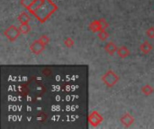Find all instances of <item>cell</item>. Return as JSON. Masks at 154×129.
I'll return each mask as SVG.
<instances>
[{"label":"cell","mask_w":154,"mask_h":129,"mask_svg":"<svg viewBox=\"0 0 154 129\" xmlns=\"http://www.w3.org/2000/svg\"><path fill=\"white\" fill-rule=\"evenodd\" d=\"M88 123L90 124L91 127L97 128L104 121V118L99 112H97V110H94L88 115Z\"/></svg>","instance_id":"4"},{"label":"cell","mask_w":154,"mask_h":129,"mask_svg":"<svg viewBox=\"0 0 154 129\" xmlns=\"http://www.w3.org/2000/svg\"><path fill=\"white\" fill-rule=\"evenodd\" d=\"M117 48H118L116 47V45L113 41H109L108 43H106V46H105V48H104L105 51H106V54H108L109 56L115 55V53L117 51Z\"/></svg>","instance_id":"7"},{"label":"cell","mask_w":154,"mask_h":129,"mask_svg":"<svg viewBox=\"0 0 154 129\" xmlns=\"http://www.w3.org/2000/svg\"><path fill=\"white\" fill-rule=\"evenodd\" d=\"M134 121H135L134 118L130 113L124 114L120 119V122L124 125L125 128H130L134 123Z\"/></svg>","instance_id":"6"},{"label":"cell","mask_w":154,"mask_h":129,"mask_svg":"<svg viewBox=\"0 0 154 129\" xmlns=\"http://www.w3.org/2000/svg\"><path fill=\"white\" fill-rule=\"evenodd\" d=\"M19 30L22 34H28L31 31V26L28 23H20Z\"/></svg>","instance_id":"13"},{"label":"cell","mask_w":154,"mask_h":129,"mask_svg":"<svg viewBox=\"0 0 154 129\" xmlns=\"http://www.w3.org/2000/svg\"><path fill=\"white\" fill-rule=\"evenodd\" d=\"M116 53H117L118 57H121V58H125V57H127L130 55V51H129V49H128L125 46L119 47V48H117Z\"/></svg>","instance_id":"10"},{"label":"cell","mask_w":154,"mask_h":129,"mask_svg":"<svg viewBox=\"0 0 154 129\" xmlns=\"http://www.w3.org/2000/svg\"><path fill=\"white\" fill-rule=\"evenodd\" d=\"M141 91H142L143 94H144L145 96H150L154 92V88L150 84H145L142 87Z\"/></svg>","instance_id":"12"},{"label":"cell","mask_w":154,"mask_h":129,"mask_svg":"<svg viewBox=\"0 0 154 129\" xmlns=\"http://www.w3.org/2000/svg\"><path fill=\"white\" fill-rule=\"evenodd\" d=\"M63 43H64L65 47H67V48H72V47L74 46V44H75L74 40H72L70 37H68V38H66V39L64 40Z\"/></svg>","instance_id":"16"},{"label":"cell","mask_w":154,"mask_h":129,"mask_svg":"<svg viewBox=\"0 0 154 129\" xmlns=\"http://www.w3.org/2000/svg\"><path fill=\"white\" fill-rule=\"evenodd\" d=\"M98 39L101 40V41H106L108 37H109V33L106 31V30H102L98 32V35H97Z\"/></svg>","instance_id":"14"},{"label":"cell","mask_w":154,"mask_h":129,"mask_svg":"<svg viewBox=\"0 0 154 129\" xmlns=\"http://www.w3.org/2000/svg\"><path fill=\"white\" fill-rule=\"evenodd\" d=\"M88 30L92 31L93 33L99 32L100 31H102V27H101L99 20H95L92 22H90V24L88 25Z\"/></svg>","instance_id":"9"},{"label":"cell","mask_w":154,"mask_h":129,"mask_svg":"<svg viewBox=\"0 0 154 129\" xmlns=\"http://www.w3.org/2000/svg\"><path fill=\"white\" fill-rule=\"evenodd\" d=\"M101 80L106 87L112 88L119 82L120 77L113 70H108L106 73H105V75H102Z\"/></svg>","instance_id":"2"},{"label":"cell","mask_w":154,"mask_h":129,"mask_svg":"<svg viewBox=\"0 0 154 129\" xmlns=\"http://www.w3.org/2000/svg\"><path fill=\"white\" fill-rule=\"evenodd\" d=\"M145 34L149 39H154V27H150L148 30H146Z\"/></svg>","instance_id":"17"},{"label":"cell","mask_w":154,"mask_h":129,"mask_svg":"<svg viewBox=\"0 0 154 129\" xmlns=\"http://www.w3.org/2000/svg\"><path fill=\"white\" fill-rule=\"evenodd\" d=\"M4 35L9 41L14 42L21 35V31L19 30V27H16L15 25H11L5 30Z\"/></svg>","instance_id":"3"},{"label":"cell","mask_w":154,"mask_h":129,"mask_svg":"<svg viewBox=\"0 0 154 129\" xmlns=\"http://www.w3.org/2000/svg\"><path fill=\"white\" fill-rule=\"evenodd\" d=\"M140 50L143 55H148L152 50V46L148 40H144L141 45H140Z\"/></svg>","instance_id":"8"},{"label":"cell","mask_w":154,"mask_h":129,"mask_svg":"<svg viewBox=\"0 0 154 129\" xmlns=\"http://www.w3.org/2000/svg\"><path fill=\"white\" fill-rule=\"evenodd\" d=\"M99 22H100V24H101V27H102V30H106L109 26L108 22H106V20L105 18H100L99 19Z\"/></svg>","instance_id":"18"},{"label":"cell","mask_w":154,"mask_h":129,"mask_svg":"<svg viewBox=\"0 0 154 129\" xmlns=\"http://www.w3.org/2000/svg\"><path fill=\"white\" fill-rule=\"evenodd\" d=\"M58 10L57 4L51 0H43L40 6L33 13V16L42 23L45 22L56 11Z\"/></svg>","instance_id":"1"},{"label":"cell","mask_w":154,"mask_h":129,"mask_svg":"<svg viewBox=\"0 0 154 129\" xmlns=\"http://www.w3.org/2000/svg\"><path fill=\"white\" fill-rule=\"evenodd\" d=\"M35 1L36 0H21L20 1V4H21V5L23 7H24L26 10H28Z\"/></svg>","instance_id":"15"},{"label":"cell","mask_w":154,"mask_h":129,"mask_svg":"<svg viewBox=\"0 0 154 129\" xmlns=\"http://www.w3.org/2000/svg\"><path fill=\"white\" fill-rule=\"evenodd\" d=\"M39 40H40L45 46H47V45L49 44V42H50V39H49V37H48L47 35H42V36L39 38Z\"/></svg>","instance_id":"19"},{"label":"cell","mask_w":154,"mask_h":129,"mask_svg":"<svg viewBox=\"0 0 154 129\" xmlns=\"http://www.w3.org/2000/svg\"><path fill=\"white\" fill-rule=\"evenodd\" d=\"M29 48L31 50V52L34 55H40L41 53H42L45 49V45L40 40H36L33 42H32L29 46Z\"/></svg>","instance_id":"5"},{"label":"cell","mask_w":154,"mask_h":129,"mask_svg":"<svg viewBox=\"0 0 154 129\" xmlns=\"http://www.w3.org/2000/svg\"><path fill=\"white\" fill-rule=\"evenodd\" d=\"M30 19V15L25 12H22L17 17V20L20 23H28Z\"/></svg>","instance_id":"11"}]
</instances>
